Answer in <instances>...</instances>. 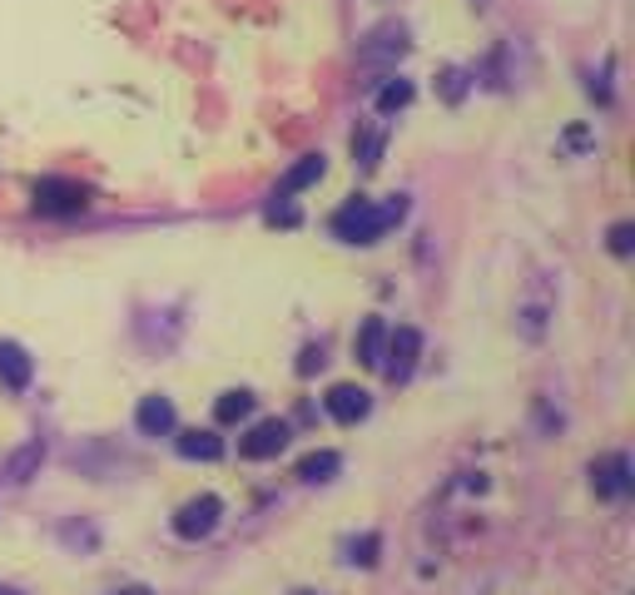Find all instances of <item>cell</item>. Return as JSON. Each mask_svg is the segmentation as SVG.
Here are the masks:
<instances>
[{
  "label": "cell",
  "instance_id": "6da1fadb",
  "mask_svg": "<svg viewBox=\"0 0 635 595\" xmlns=\"http://www.w3.org/2000/svg\"><path fill=\"white\" fill-rule=\"evenodd\" d=\"M407 209H412L407 194H387L383 204H373V199H347V204L327 219V229L343 243H377L387 229H397V223L407 219Z\"/></svg>",
  "mask_w": 635,
  "mask_h": 595
},
{
  "label": "cell",
  "instance_id": "7a4b0ae2",
  "mask_svg": "<svg viewBox=\"0 0 635 595\" xmlns=\"http://www.w3.org/2000/svg\"><path fill=\"white\" fill-rule=\"evenodd\" d=\"M30 199H36V209H40V214H50V219H65V214H80V209L90 204V189H84L80 179L46 174V179H36V189H30Z\"/></svg>",
  "mask_w": 635,
  "mask_h": 595
},
{
  "label": "cell",
  "instance_id": "3957f363",
  "mask_svg": "<svg viewBox=\"0 0 635 595\" xmlns=\"http://www.w3.org/2000/svg\"><path fill=\"white\" fill-rule=\"evenodd\" d=\"M417 357H422V333L417 327H387V347H383V377L393 382V387H402V382L417 372Z\"/></svg>",
  "mask_w": 635,
  "mask_h": 595
},
{
  "label": "cell",
  "instance_id": "277c9868",
  "mask_svg": "<svg viewBox=\"0 0 635 595\" xmlns=\"http://www.w3.org/2000/svg\"><path fill=\"white\" fill-rule=\"evenodd\" d=\"M219 521H224V502H219L214 492L189 496V502L174 512V536L204 541V536H214V531H219Z\"/></svg>",
  "mask_w": 635,
  "mask_h": 595
},
{
  "label": "cell",
  "instance_id": "5b68a950",
  "mask_svg": "<svg viewBox=\"0 0 635 595\" xmlns=\"http://www.w3.org/2000/svg\"><path fill=\"white\" fill-rule=\"evenodd\" d=\"M289 437H293V427L283 417H263L239 437V456L243 462H269V456H279L289 446Z\"/></svg>",
  "mask_w": 635,
  "mask_h": 595
},
{
  "label": "cell",
  "instance_id": "8992f818",
  "mask_svg": "<svg viewBox=\"0 0 635 595\" xmlns=\"http://www.w3.org/2000/svg\"><path fill=\"white\" fill-rule=\"evenodd\" d=\"M402 56H407V26H397V20L377 26L373 36L357 46V60H363V65H397Z\"/></svg>",
  "mask_w": 635,
  "mask_h": 595
},
{
  "label": "cell",
  "instance_id": "52a82bcc",
  "mask_svg": "<svg viewBox=\"0 0 635 595\" xmlns=\"http://www.w3.org/2000/svg\"><path fill=\"white\" fill-rule=\"evenodd\" d=\"M323 402H327V417L343 422V427H357V422L373 412V397H367V387H357V382H333Z\"/></svg>",
  "mask_w": 635,
  "mask_h": 595
},
{
  "label": "cell",
  "instance_id": "ba28073f",
  "mask_svg": "<svg viewBox=\"0 0 635 595\" xmlns=\"http://www.w3.org/2000/svg\"><path fill=\"white\" fill-rule=\"evenodd\" d=\"M591 486H596V496H606V502L626 496L631 492V456L611 452L606 462H596V466H591Z\"/></svg>",
  "mask_w": 635,
  "mask_h": 595
},
{
  "label": "cell",
  "instance_id": "9c48e42d",
  "mask_svg": "<svg viewBox=\"0 0 635 595\" xmlns=\"http://www.w3.org/2000/svg\"><path fill=\"white\" fill-rule=\"evenodd\" d=\"M134 427H140L144 437H169V432L179 427L174 402H169L164 392H150V397H140V407H134Z\"/></svg>",
  "mask_w": 635,
  "mask_h": 595
},
{
  "label": "cell",
  "instance_id": "30bf717a",
  "mask_svg": "<svg viewBox=\"0 0 635 595\" xmlns=\"http://www.w3.org/2000/svg\"><path fill=\"white\" fill-rule=\"evenodd\" d=\"M30 377H36L30 353L20 343H10V337H0V387H6V392H26Z\"/></svg>",
  "mask_w": 635,
  "mask_h": 595
},
{
  "label": "cell",
  "instance_id": "8fae6325",
  "mask_svg": "<svg viewBox=\"0 0 635 595\" xmlns=\"http://www.w3.org/2000/svg\"><path fill=\"white\" fill-rule=\"evenodd\" d=\"M323 169H327V159H323V154H303L299 164H293L289 174L279 179V189H273V199H293V194H303V189H313L318 179H323Z\"/></svg>",
  "mask_w": 635,
  "mask_h": 595
},
{
  "label": "cell",
  "instance_id": "7c38bea8",
  "mask_svg": "<svg viewBox=\"0 0 635 595\" xmlns=\"http://www.w3.org/2000/svg\"><path fill=\"white\" fill-rule=\"evenodd\" d=\"M383 347H387V323H383V317H363V327H357V337H353L357 363L377 372V367H383Z\"/></svg>",
  "mask_w": 635,
  "mask_h": 595
},
{
  "label": "cell",
  "instance_id": "4fadbf2b",
  "mask_svg": "<svg viewBox=\"0 0 635 595\" xmlns=\"http://www.w3.org/2000/svg\"><path fill=\"white\" fill-rule=\"evenodd\" d=\"M174 446H179V456H184V462H219V456H224V442H219L209 427H189V432H179Z\"/></svg>",
  "mask_w": 635,
  "mask_h": 595
},
{
  "label": "cell",
  "instance_id": "5bb4252c",
  "mask_svg": "<svg viewBox=\"0 0 635 595\" xmlns=\"http://www.w3.org/2000/svg\"><path fill=\"white\" fill-rule=\"evenodd\" d=\"M40 462H46V442L36 437V442L20 446V452H10V462L0 466V476H6L10 486H20V482H30V476L40 472Z\"/></svg>",
  "mask_w": 635,
  "mask_h": 595
},
{
  "label": "cell",
  "instance_id": "9a60e30c",
  "mask_svg": "<svg viewBox=\"0 0 635 595\" xmlns=\"http://www.w3.org/2000/svg\"><path fill=\"white\" fill-rule=\"evenodd\" d=\"M337 466H343V456H337V452H309L299 462V476H303V482H333Z\"/></svg>",
  "mask_w": 635,
  "mask_h": 595
},
{
  "label": "cell",
  "instance_id": "2e32d148",
  "mask_svg": "<svg viewBox=\"0 0 635 595\" xmlns=\"http://www.w3.org/2000/svg\"><path fill=\"white\" fill-rule=\"evenodd\" d=\"M253 412V392H243V387H234V392H224V397L214 402V422H243Z\"/></svg>",
  "mask_w": 635,
  "mask_h": 595
},
{
  "label": "cell",
  "instance_id": "e0dca14e",
  "mask_svg": "<svg viewBox=\"0 0 635 595\" xmlns=\"http://www.w3.org/2000/svg\"><path fill=\"white\" fill-rule=\"evenodd\" d=\"M377 114H397V110H407V104H412V80H402V74H397V80H387L383 84V90H377Z\"/></svg>",
  "mask_w": 635,
  "mask_h": 595
},
{
  "label": "cell",
  "instance_id": "ac0fdd59",
  "mask_svg": "<svg viewBox=\"0 0 635 595\" xmlns=\"http://www.w3.org/2000/svg\"><path fill=\"white\" fill-rule=\"evenodd\" d=\"M467 90H472V74H467V70L452 65V70L437 74V94H442L447 104H462V100H467Z\"/></svg>",
  "mask_w": 635,
  "mask_h": 595
},
{
  "label": "cell",
  "instance_id": "d6986e66",
  "mask_svg": "<svg viewBox=\"0 0 635 595\" xmlns=\"http://www.w3.org/2000/svg\"><path fill=\"white\" fill-rule=\"evenodd\" d=\"M383 144H387V134L377 130V134H353V154H357V164L363 169H377L383 164Z\"/></svg>",
  "mask_w": 635,
  "mask_h": 595
},
{
  "label": "cell",
  "instance_id": "ffe728a7",
  "mask_svg": "<svg viewBox=\"0 0 635 595\" xmlns=\"http://www.w3.org/2000/svg\"><path fill=\"white\" fill-rule=\"evenodd\" d=\"M606 249L616 253V259H631V249H635V223H631V219L611 223V233H606Z\"/></svg>",
  "mask_w": 635,
  "mask_h": 595
},
{
  "label": "cell",
  "instance_id": "44dd1931",
  "mask_svg": "<svg viewBox=\"0 0 635 595\" xmlns=\"http://www.w3.org/2000/svg\"><path fill=\"white\" fill-rule=\"evenodd\" d=\"M377 551H383V536H377V531H367L363 541H353V556H347V561L367 571V566H377Z\"/></svg>",
  "mask_w": 635,
  "mask_h": 595
},
{
  "label": "cell",
  "instance_id": "7402d4cb",
  "mask_svg": "<svg viewBox=\"0 0 635 595\" xmlns=\"http://www.w3.org/2000/svg\"><path fill=\"white\" fill-rule=\"evenodd\" d=\"M263 219H269V223H283V229H299V204H293V199H273V204H269V214H263Z\"/></svg>",
  "mask_w": 635,
  "mask_h": 595
},
{
  "label": "cell",
  "instance_id": "603a6c76",
  "mask_svg": "<svg viewBox=\"0 0 635 595\" xmlns=\"http://www.w3.org/2000/svg\"><path fill=\"white\" fill-rule=\"evenodd\" d=\"M323 363H327L323 347H303V353H299V377H313V372L323 367Z\"/></svg>",
  "mask_w": 635,
  "mask_h": 595
},
{
  "label": "cell",
  "instance_id": "cb8c5ba5",
  "mask_svg": "<svg viewBox=\"0 0 635 595\" xmlns=\"http://www.w3.org/2000/svg\"><path fill=\"white\" fill-rule=\"evenodd\" d=\"M566 140H571V144H576V149H591V134H586V130H581V124H571V130H566Z\"/></svg>",
  "mask_w": 635,
  "mask_h": 595
},
{
  "label": "cell",
  "instance_id": "d4e9b609",
  "mask_svg": "<svg viewBox=\"0 0 635 595\" xmlns=\"http://www.w3.org/2000/svg\"><path fill=\"white\" fill-rule=\"evenodd\" d=\"M114 595H150V586H124V591H114Z\"/></svg>",
  "mask_w": 635,
  "mask_h": 595
},
{
  "label": "cell",
  "instance_id": "484cf974",
  "mask_svg": "<svg viewBox=\"0 0 635 595\" xmlns=\"http://www.w3.org/2000/svg\"><path fill=\"white\" fill-rule=\"evenodd\" d=\"M0 595H26V591H16V586H0Z\"/></svg>",
  "mask_w": 635,
  "mask_h": 595
},
{
  "label": "cell",
  "instance_id": "4316f807",
  "mask_svg": "<svg viewBox=\"0 0 635 595\" xmlns=\"http://www.w3.org/2000/svg\"><path fill=\"white\" fill-rule=\"evenodd\" d=\"M293 595H318V591H293Z\"/></svg>",
  "mask_w": 635,
  "mask_h": 595
}]
</instances>
